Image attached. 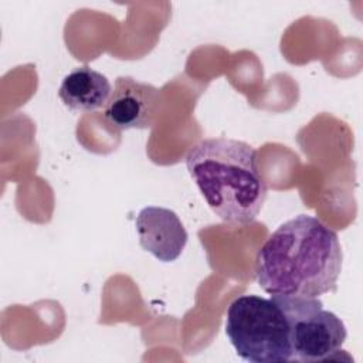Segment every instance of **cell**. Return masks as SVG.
Returning <instances> with one entry per match:
<instances>
[{"label":"cell","mask_w":363,"mask_h":363,"mask_svg":"<svg viewBox=\"0 0 363 363\" xmlns=\"http://www.w3.org/2000/svg\"><path fill=\"white\" fill-rule=\"evenodd\" d=\"M343 252L335 230L298 214L282 223L255 255V278L269 295L319 298L335 292Z\"/></svg>","instance_id":"6da1fadb"},{"label":"cell","mask_w":363,"mask_h":363,"mask_svg":"<svg viewBox=\"0 0 363 363\" xmlns=\"http://www.w3.org/2000/svg\"><path fill=\"white\" fill-rule=\"evenodd\" d=\"M186 166L208 207L224 223L251 224L267 199L257 150L228 138H208L186 155Z\"/></svg>","instance_id":"7a4b0ae2"},{"label":"cell","mask_w":363,"mask_h":363,"mask_svg":"<svg viewBox=\"0 0 363 363\" xmlns=\"http://www.w3.org/2000/svg\"><path fill=\"white\" fill-rule=\"evenodd\" d=\"M225 335L245 362H291L288 319L272 298L259 295L235 298L227 309Z\"/></svg>","instance_id":"3957f363"},{"label":"cell","mask_w":363,"mask_h":363,"mask_svg":"<svg viewBox=\"0 0 363 363\" xmlns=\"http://www.w3.org/2000/svg\"><path fill=\"white\" fill-rule=\"evenodd\" d=\"M289 325L291 362H323L342 349L347 332L342 319L323 308L318 298L271 295Z\"/></svg>","instance_id":"277c9868"},{"label":"cell","mask_w":363,"mask_h":363,"mask_svg":"<svg viewBox=\"0 0 363 363\" xmlns=\"http://www.w3.org/2000/svg\"><path fill=\"white\" fill-rule=\"evenodd\" d=\"M160 92L156 86L132 77H118L104 108L105 119L116 129L150 128L159 109Z\"/></svg>","instance_id":"5b68a950"},{"label":"cell","mask_w":363,"mask_h":363,"mask_svg":"<svg viewBox=\"0 0 363 363\" xmlns=\"http://www.w3.org/2000/svg\"><path fill=\"white\" fill-rule=\"evenodd\" d=\"M135 225L140 247L160 262L176 261L187 244V231L170 208L143 207L136 216Z\"/></svg>","instance_id":"8992f818"},{"label":"cell","mask_w":363,"mask_h":363,"mask_svg":"<svg viewBox=\"0 0 363 363\" xmlns=\"http://www.w3.org/2000/svg\"><path fill=\"white\" fill-rule=\"evenodd\" d=\"M111 92V82L104 74L82 65L64 77L58 96L71 111L94 112L105 108Z\"/></svg>","instance_id":"52a82bcc"}]
</instances>
